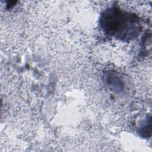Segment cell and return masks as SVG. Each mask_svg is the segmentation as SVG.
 Instances as JSON below:
<instances>
[{"mask_svg":"<svg viewBox=\"0 0 152 152\" xmlns=\"http://www.w3.org/2000/svg\"><path fill=\"white\" fill-rule=\"evenodd\" d=\"M100 25L107 34L124 41L137 37L141 28L136 15L115 7L110 8L102 14Z\"/></svg>","mask_w":152,"mask_h":152,"instance_id":"1","label":"cell"},{"mask_svg":"<svg viewBox=\"0 0 152 152\" xmlns=\"http://www.w3.org/2000/svg\"><path fill=\"white\" fill-rule=\"evenodd\" d=\"M104 82L111 91L121 93L124 90V83L121 78L115 72H109L104 75Z\"/></svg>","mask_w":152,"mask_h":152,"instance_id":"2","label":"cell"}]
</instances>
